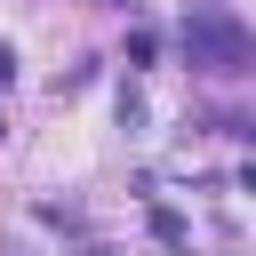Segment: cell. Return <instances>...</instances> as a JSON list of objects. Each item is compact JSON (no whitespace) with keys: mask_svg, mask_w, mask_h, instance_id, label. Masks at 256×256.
<instances>
[{"mask_svg":"<svg viewBox=\"0 0 256 256\" xmlns=\"http://www.w3.org/2000/svg\"><path fill=\"white\" fill-rule=\"evenodd\" d=\"M184 56H192L200 72H248L256 48H248V32H240L224 8H200V16L184 24Z\"/></svg>","mask_w":256,"mask_h":256,"instance_id":"1","label":"cell"}]
</instances>
